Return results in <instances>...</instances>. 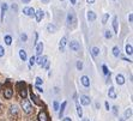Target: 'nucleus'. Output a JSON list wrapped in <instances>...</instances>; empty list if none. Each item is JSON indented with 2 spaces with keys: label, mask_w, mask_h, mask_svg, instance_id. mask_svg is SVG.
I'll return each instance as SVG.
<instances>
[{
  "label": "nucleus",
  "mask_w": 133,
  "mask_h": 121,
  "mask_svg": "<svg viewBox=\"0 0 133 121\" xmlns=\"http://www.w3.org/2000/svg\"><path fill=\"white\" fill-rule=\"evenodd\" d=\"M1 112H3V103L0 102V113H1Z\"/></svg>",
  "instance_id": "obj_43"
},
{
  "label": "nucleus",
  "mask_w": 133,
  "mask_h": 121,
  "mask_svg": "<svg viewBox=\"0 0 133 121\" xmlns=\"http://www.w3.org/2000/svg\"><path fill=\"white\" fill-rule=\"evenodd\" d=\"M63 121H72V119H71V117H64Z\"/></svg>",
  "instance_id": "obj_41"
},
{
  "label": "nucleus",
  "mask_w": 133,
  "mask_h": 121,
  "mask_svg": "<svg viewBox=\"0 0 133 121\" xmlns=\"http://www.w3.org/2000/svg\"><path fill=\"white\" fill-rule=\"evenodd\" d=\"M79 99H80V103L83 104V106H89L90 104V98L88 97V96H85V95H80V97H79Z\"/></svg>",
  "instance_id": "obj_9"
},
{
  "label": "nucleus",
  "mask_w": 133,
  "mask_h": 121,
  "mask_svg": "<svg viewBox=\"0 0 133 121\" xmlns=\"http://www.w3.org/2000/svg\"><path fill=\"white\" fill-rule=\"evenodd\" d=\"M8 114H10V116H11L13 120H18L19 119V108H18V106L13 104V106L10 107Z\"/></svg>",
  "instance_id": "obj_3"
},
{
  "label": "nucleus",
  "mask_w": 133,
  "mask_h": 121,
  "mask_svg": "<svg viewBox=\"0 0 133 121\" xmlns=\"http://www.w3.org/2000/svg\"><path fill=\"white\" fill-rule=\"evenodd\" d=\"M70 48L73 50V52H78V50L80 49V44H79V42H77V41H71L70 42Z\"/></svg>",
  "instance_id": "obj_7"
},
{
  "label": "nucleus",
  "mask_w": 133,
  "mask_h": 121,
  "mask_svg": "<svg viewBox=\"0 0 133 121\" xmlns=\"http://www.w3.org/2000/svg\"><path fill=\"white\" fill-rule=\"evenodd\" d=\"M6 11H7V5L3 4L1 5V19H4V15L6 13Z\"/></svg>",
  "instance_id": "obj_24"
},
{
  "label": "nucleus",
  "mask_w": 133,
  "mask_h": 121,
  "mask_svg": "<svg viewBox=\"0 0 133 121\" xmlns=\"http://www.w3.org/2000/svg\"><path fill=\"white\" fill-rule=\"evenodd\" d=\"M35 62L36 64H38L40 66H44L47 62H48V58L46 56V55H43V56H41V55H38L37 56V59H35Z\"/></svg>",
  "instance_id": "obj_4"
},
{
  "label": "nucleus",
  "mask_w": 133,
  "mask_h": 121,
  "mask_svg": "<svg viewBox=\"0 0 133 121\" xmlns=\"http://www.w3.org/2000/svg\"><path fill=\"white\" fill-rule=\"evenodd\" d=\"M128 19H129V22L132 23V22H133V16H132V15H129V16H128Z\"/></svg>",
  "instance_id": "obj_40"
},
{
  "label": "nucleus",
  "mask_w": 133,
  "mask_h": 121,
  "mask_svg": "<svg viewBox=\"0 0 133 121\" xmlns=\"http://www.w3.org/2000/svg\"><path fill=\"white\" fill-rule=\"evenodd\" d=\"M119 121H124V119H120V120H119Z\"/></svg>",
  "instance_id": "obj_49"
},
{
  "label": "nucleus",
  "mask_w": 133,
  "mask_h": 121,
  "mask_svg": "<svg viewBox=\"0 0 133 121\" xmlns=\"http://www.w3.org/2000/svg\"><path fill=\"white\" fill-rule=\"evenodd\" d=\"M0 88H1V84H0Z\"/></svg>",
  "instance_id": "obj_50"
},
{
  "label": "nucleus",
  "mask_w": 133,
  "mask_h": 121,
  "mask_svg": "<svg viewBox=\"0 0 133 121\" xmlns=\"http://www.w3.org/2000/svg\"><path fill=\"white\" fill-rule=\"evenodd\" d=\"M66 106H67V102H63V104H61V107H60V112H59V117H60V119L63 117V115H64V112H65Z\"/></svg>",
  "instance_id": "obj_18"
},
{
  "label": "nucleus",
  "mask_w": 133,
  "mask_h": 121,
  "mask_svg": "<svg viewBox=\"0 0 133 121\" xmlns=\"http://www.w3.org/2000/svg\"><path fill=\"white\" fill-rule=\"evenodd\" d=\"M42 1H43V3H48V0H42Z\"/></svg>",
  "instance_id": "obj_48"
},
{
  "label": "nucleus",
  "mask_w": 133,
  "mask_h": 121,
  "mask_svg": "<svg viewBox=\"0 0 133 121\" xmlns=\"http://www.w3.org/2000/svg\"><path fill=\"white\" fill-rule=\"evenodd\" d=\"M35 56H31L30 58V60H29V67H33L34 65H35Z\"/></svg>",
  "instance_id": "obj_30"
},
{
  "label": "nucleus",
  "mask_w": 133,
  "mask_h": 121,
  "mask_svg": "<svg viewBox=\"0 0 133 121\" xmlns=\"http://www.w3.org/2000/svg\"><path fill=\"white\" fill-rule=\"evenodd\" d=\"M88 19H89L90 22H94L95 19H96V13L94 11H89L88 12Z\"/></svg>",
  "instance_id": "obj_19"
},
{
  "label": "nucleus",
  "mask_w": 133,
  "mask_h": 121,
  "mask_svg": "<svg viewBox=\"0 0 133 121\" xmlns=\"http://www.w3.org/2000/svg\"><path fill=\"white\" fill-rule=\"evenodd\" d=\"M108 96H109V98H111V99H115L116 98V90H115V88L114 86H110V89H109V91H108Z\"/></svg>",
  "instance_id": "obj_11"
},
{
  "label": "nucleus",
  "mask_w": 133,
  "mask_h": 121,
  "mask_svg": "<svg viewBox=\"0 0 133 121\" xmlns=\"http://www.w3.org/2000/svg\"><path fill=\"white\" fill-rule=\"evenodd\" d=\"M86 3H88V4H94L95 0H86Z\"/></svg>",
  "instance_id": "obj_42"
},
{
  "label": "nucleus",
  "mask_w": 133,
  "mask_h": 121,
  "mask_svg": "<svg viewBox=\"0 0 133 121\" xmlns=\"http://www.w3.org/2000/svg\"><path fill=\"white\" fill-rule=\"evenodd\" d=\"M83 121H90L89 119H83Z\"/></svg>",
  "instance_id": "obj_47"
},
{
  "label": "nucleus",
  "mask_w": 133,
  "mask_h": 121,
  "mask_svg": "<svg viewBox=\"0 0 133 121\" xmlns=\"http://www.w3.org/2000/svg\"><path fill=\"white\" fill-rule=\"evenodd\" d=\"M47 30H48L49 33H55V31H56V26H55L54 24H48Z\"/></svg>",
  "instance_id": "obj_22"
},
{
  "label": "nucleus",
  "mask_w": 133,
  "mask_h": 121,
  "mask_svg": "<svg viewBox=\"0 0 133 121\" xmlns=\"http://www.w3.org/2000/svg\"><path fill=\"white\" fill-rule=\"evenodd\" d=\"M23 1H24V0H23Z\"/></svg>",
  "instance_id": "obj_52"
},
{
  "label": "nucleus",
  "mask_w": 133,
  "mask_h": 121,
  "mask_svg": "<svg viewBox=\"0 0 133 121\" xmlns=\"http://www.w3.org/2000/svg\"><path fill=\"white\" fill-rule=\"evenodd\" d=\"M53 108H54L55 112H56V110H59V103L56 102V101H54V102H53Z\"/></svg>",
  "instance_id": "obj_36"
},
{
  "label": "nucleus",
  "mask_w": 133,
  "mask_h": 121,
  "mask_svg": "<svg viewBox=\"0 0 133 121\" xmlns=\"http://www.w3.org/2000/svg\"><path fill=\"white\" fill-rule=\"evenodd\" d=\"M116 83H118L119 85L125 84V77L122 76V74H118V76H116Z\"/></svg>",
  "instance_id": "obj_17"
},
{
  "label": "nucleus",
  "mask_w": 133,
  "mask_h": 121,
  "mask_svg": "<svg viewBox=\"0 0 133 121\" xmlns=\"http://www.w3.org/2000/svg\"><path fill=\"white\" fill-rule=\"evenodd\" d=\"M36 90L38 92H43V90H42V88H40V86H36Z\"/></svg>",
  "instance_id": "obj_39"
},
{
  "label": "nucleus",
  "mask_w": 133,
  "mask_h": 121,
  "mask_svg": "<svg viewBox=\"0 0 133 121\" xmlns=\"http://www.w3.org/2000/svg\"><path fill=\"white\" fill-rule=\"evenodd\" d=\"M61 1H64V0H61Z\"/></svg>",
  "instance_id": "obj_51"
},
{
  "label": "nucleus",
  "mask_w": 133,
  "mask_h": 121,
  "mask_svg": "<svg viewBox=\"0 0 133 121\" xmlns=\"http://www.w3.org/2000/svg\"><path fill=\"white\" fill-rule=\"evenodd\" d=\"M30 98H31L33 99V102L35 103V104H37V106H42V102H41V101H40V98L31 91V94H30Z\"/></svg>",
  "instance_id": "obj_12"
},
{
  "label": "nucleus",
  "mask_w": 133,
  "mask_h": 121,
  "mask_svg": "<svg viewBox=\"0 0 133 121\" xmlns=\"http://www.w3.org/2000/svg\"><path fill=\"white\" fill-rule=\"evenodd\" d=\"M43 42H38L36 44V54L37 55H41V53H42V50H43Z\"/></svg>",
  "instance_id": "obj_16"
},
{
  "label": "nucleus",
  "mask_w": 133,
  "mask_h": 121,
  "mask_svg": "<svg viewBox=\"0 0 133 121\" xmlns=\"http://www.w3.org/2000/svg\"><path fill=\"white\" fill-rule=\"evenodd\" d=\"M34 16L36 17V21L40 23V22L43 19V17H44V12L42 11V10H37V11L35 12V15H34Z\"/></svg>",
  "instance_id": "obj_8"
},
{
  "label": "nucleus",
  "mask_w": 133,
  "mask_h": 121,
  "mask_svg": "<svg viewBox=\"0 0 133 121\" xmlns=\"http://www.w3.org/2000/svg\"><path fill=\"white\" fill-rule=\"evenodd\" d=\"M5 43H6L7 46H10V44L12 43V37L10 36V35H6V36H5Z\"/></svg>",
  "instance_id": "obj_25"
},
{
  "label": "nucleus",
  "mask_w": 133,
  "mask_h": 121,
  "mask_svg": "<svg viewBox=\"0 0 133 121\" xmlns=\"http://www.w3.org/2000/svg\"><path fill=\"white\" fill-rule=\"evenodd\" d=\"M102 70H103V73H104L106 76H108V74L110 73V72L108 71V68H107V66H106V65H103V66H102Z\"/></svg>",
  "instance_id": "obj_35"
},
{
  "label": "nucleus",
  "mask_w": 133,
  "mask_h": 121,
  "mask_svg": "<svg viewBox=\"0 0 133 121\" xmlns=\"http://www.w3.org/2000/svg\"><path fill=\"white\" fill-rule=\"evenodd\" d=\"M126 54L129 55V56L133 54V48H132L131 44H126Z\"/></svg>",
  "instance_id": "obj_21"
},
{
  "label": "nucleus",
  "mask_w": 133,
  "mask_h": 121,
  "mask_svg": "<svg viewBox=\"0 0 133 121\" xmlns=\"http://www.w3.org/2000/svg\"><path fill=\"white\" fill-rule=\"evenodd\" d=\"M80 82H81V84H83L85 88H89L90 86V79H89V77H86V76H83L80 78Z\"/></svg>",
  "instance_id": "obj_15"
},
{
  "label": "nucleus",
  "mask_w": 133,
  "mask_h": 121,
  "mask_svg": "<svg viewBox=\"0 0 133 121\" xmlns=\"http://www.w3.org/2000/svg\"><path fill=\"white\" fill-rule=\"evenodd\" d=\"M4 54H5V49H4L3 46H0V58H3Z\"/></svg>",
  "instance_id": "obj_37"
},
{
  "label": "nucleus",
  "mask_w": 133,
  "mask_h": 121,
  "mask_svg": "<svg viewBox=\"0 0 133 121\" xmlns=\"http://www.w3.org/2000/svg\"><path fill=\"white\" fill-rule=\"evenodd\" d=\"M113 28H114V31L118 33V17H114L113 19Z\"/></svg>",
  "instance_id": "obj_26"
},
{
  "label": "nucleus",
  "mask_w": 133,
  "mask_h": 121,
  "mask_svg": "<svg viewBox=\"0 0 133 121\" xmlns=\"http://www.w3.org/2000/svg\"><path fill=\"white\" fill-rule=\"evenodd\" d=\"M22 109H23V112L28 115H30L33 112H34V108L31 106V103H30V101L26 99V98H23L22 99Z\"/></svg>",
  "instance_id": "obj_1"
},
{
  "label": "nucleus",
  "mask_w": 133,
  "mask_h": 121,
  "mask_svg": "<svg viewBox=\"0 0 133 121\" xmlns=\"http://www.w3.org/2000/svg\"><path fill=\"white\" fill-rule=\"evenodd\" d=\"M111 36H113V34H111L109 30H106V31H104V37L106 38H111Z\"/></svg>",
  "instance_id": "obj_32"
},
{
  "label": "nucleus",
  "mask_w": 133,
  "mask_h": 121,
  "mask_svg": "<svg viewBox=\"0 0 133 121\" xmlns=\"http://www.w3.org/2000/svg\"><path fill=\"white\" fill-rule=\"evenodd\" d=\"M23 13L25 16H29V17H33L35 15V10L33 7H24L23 8Z\"/></svg>",
  "instance_id": "obj_6"
},
{
  "label": "nucleus",
  "mask_w": 133,
  "mask_h": 121,
  "mask_svg": "<svg viewBox=\"0 0 133 121\" xmlns=\"http://www.w3.org/2000/svg\"><path fill=\"white\" fill-rule=\"evenodd\" d=\"M42 84H43L42 78H41V77H37V78H36V86H40V85H42Z\"/></svg>",
  "instance_id": "obj_31"
},
{
  "label": "nucleus",
  "mask_w": 133,
  "mask_h": 121,
  "mask_svg": "<svg viewBox=\"0 0 133 121\" xmlns=\"http://www.w3.org/2000/svg\"><path fill=\"white\" fill-rule=\"evenodd\" d=\"M20 40H22L23 42H26V40H28V36H26L25 34H22V35H20Z\"/></svg>",
  "instance_id": "obj_38"
},
{
  "label": "nucleus",
  "mask_w": 133,
  "mask_h": 121,
  "mask_svg": "<svg viewBox=\"0 0 133 121\" xmlns=\"http://www.w3.org/2000/svg\"><path fill=\"white\" fill-rule=\"evenodd\" d=\"M81 68H83V62L79 60V61H77V70L78 71H81Z\"/></svg>",
  "instance_id": "obj_34"
},
{
  "label": "nucleus",
  "mask_w": 133,
  "mask_h": 121,
  "mask_svg": "<svg viewBox=\"0 0 133 121\" xmlns=\"http://www.w3.org/2000/svg\"><path fill=\"white\" fill-rule=\"evenodd\" d=\"M113 109H114V110H113V112H114V114H115V115H116V114H118V112H116V107H114V108H113Z\"/></svg>",
  "instance_id": "obj_45"
},
{
  "label": "nucleus",
  "mask_w": 133,
  "mask_h": 121,
  "mask_svg": "<svg viewBox=\"0 0 133 121\" xmlns=\"http://www.w3.org/2000/svg\"><path fill=\"white\" fill-rule=\"evenodd\" d=\"M76 23V18L73 13H68L67 15V25L71 26V24H74Z\"/></svg>",
  "instance_id": "obj_14"
},
{
  "label": "nucleus",
  "mask_w": 133,
  "mask_h": 121,
  "mask_svg": "<svg viewBox=\"0 0 133 121\" xmlns=\"http://www.w3.org/2000/svg\"><path fill=\"white\" fill-rule=\"evenodd\" d=\"M113 55H114V56H119V55H120V48H119V47L115 46V47L113 48Z\"/></svg>",
  "instance_id": "obj_27"
},
{
  "label": "nucleus",
  "mask_w": 133,
  "mask_h": 121,
  "mask_svg": "<svg viewBox=\"0 0 133 121\" xmlns=\"http://www.w3.org/2000/svg\"><path fill=\"white\" fill-rule=\"evenodd\" d=\"M17 90L19 91V95L22 98H26L28 96V90H26V84L24 82H19L17 83Z\"/></svg>",
  "instance_id": "obj_2"
},
{
  "label": "nucleus",
  "mask_w": 133,
  "mask_h": 121,
  "mask_svg": "<svg viewBox=\"0 0 133 121\" xmlns=\"http://www.w3.org/2000/svg\"><path fill=\"white\" fill-rule=\"evenodd\" d=\"M66 43H67V37L64 36L63 38L60 40V43H59V49H60V52H64V50H65V46H66Z\"/></svg>",
  "instance_id": "obj_10"
},
{
  "label": "nucleus",
  "mask_w": 133,
  "mask_h": 121,
  "mask_svg": "<svg viewBox=\"0 0 133 121\" xmlns=\"http://www.w3.org/2000/svg\"><path fill=\"white\" fill-rule=\"evenodd\" d=\"M91 54H92V56H97V55L100 54V49H98L97 47H94L92 50H91Z\"/></svg>",
  "instance_id": "obj_28"
},
{
  "label": "nucleus",
  "mask_w": 133,
  "mask_h": 121,
  "mask_svg": "<svg viewBox=\"0 0 133 121\" xmlns=\"http://www.w3.org/2000/svg\"><path fill=\"white\" fill-rule=\"evenodd\" d=\"M77 114H78V116H79V117L83 116V109H81V107L79 106V103H78V102H77Z\"/></svg>",
  "instance_id": "obj_23"
},
{
  "label": "nucleus",
  "mask_w": 133,
  "mask_h": 121,
  "mask_svg": "<svg viewBox=\"0 0 133 121\" xmlns=\"http://www.w3.org/2000/svg\"><path fill=\"white\" fill-rule=\"evenodd\" d=\"M106 108H107V110H109V103L108 102H106Z\"/></svg>",
  "instance_id": "obj_44"
},
{
  "label": "nucleus",
  "mask_w": 133,
  "mask_h": 121,
  "mask_svg": "<svg viewBox=\"0 0 133 121\" xmlns=\"http://www.w3.org/2000/svg\"><path fill=\"white\" fill-rule=\"evenodd\" d=\"M131 115H132V109L131 108H128L126 112H125V117L124 119H129L131 117Z\"/></svg>",
  "instance_id": "obj_29"
},
{
  "label": "nucleus",
  "mask_w": 133,
  "mask_h": 121,
  "mask_svg": "<svg viewBox=\"0 0 133 121\" xmlns=\"http://www.w3.org/2000/svg\"><path fill=\"white\" fill-rule=\"evenodd\" d=\"M108 18H109V13H104L103 18H102V23L106 24V23H107V21H108Z\"/></svg>",
  "instance_id": "obj_33"
},
{
  "label": "nucleus",
  "mask_w": 133,
  "mask_h": 121,
  "mask_svg": "<svg viewBox=\"0 0 133 121\" xmlns=\"http://www.w3.org/2000/svg\"><path fill=\"white\" fill-rule=\"evenodd\" d=\"M71 4H73V5H74V4H76V0H71Z\"/></svg>",
  "instance_id": "obj_46"
},
{
  "label": "nucleus",
  "mask_w": 133,
  "mask_h": 121,
  "mask_svg": "<svg viewBox=\"0 0 133 121\" xmlns=\"http://www.w3.org/2000/svg\"><path fill=\"white\" fill-rule=\"evenodd\" d=\"M38 121H49V117H48V115H47V113L44 112H40V114H38Z\"/></svg>",
  "instance_id": "obj_13"
},
{
  "label": "nucleus",
  "mask_w": 133,
  "mask_h": 121,
  "mask_svg": "<svg viewBox=\"0 0 133 121\" xmlns=\"http://www.w3.org/2000/svg\"><path fill=\"white\" fill-rule=\"evenodd\" d=\"M12 96H13V90H12V88H6V89L4 90V97H5L6 99H10V98H12Z\"/></svg>",
  "instance_id": "obj_5"
},
{
  "label": "nucleus",
  "mask_w": 133,
  "mask_h": 121,
  "mask_svg": "<svg viewBox=\"0 0 133 121\" xmlns=\"http://www.w3.org/2000/svg\"><path fill=\"white\" fill-rule=\"evenodd\" d=\"M19 58L22 59L23 61H25V60H26V52H25L24 49H20L19 50Z\"/></svg>",
  "instance_id": "obj_20"
}]
</instances>
